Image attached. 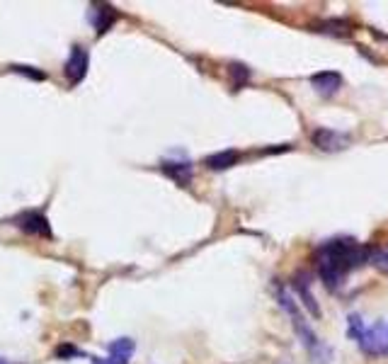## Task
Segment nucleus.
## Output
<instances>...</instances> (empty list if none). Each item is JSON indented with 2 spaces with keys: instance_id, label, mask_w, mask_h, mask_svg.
Segmentation results:
<instances>
[{
  "instance_id": "1",
  "label": "nucleus",
  "mask_w": 388,
  "mask_h": 364,
  "mask_svg": "<svg viewBox=\"0 0 388 364\" xmlns=\"http://www.w3.org/2000/svg\"><path fill=\"white\" fill-rule=\"evenodd\" d=\"M371 245H361L352 238H335L323 243L315 250V263H318V277L330 291L338 289L347 272L361 268L369 263Z\"/></svg>"
},
{
  "instance_id": "2",
  "label": "nucleus",
  "mask_w": 388,
  "mask_h": 364,
  "mask_svg": "<svg viewBox=\"0 0 388 364\" xmlns=\"http://www.w3.org/2000/svg\"><path fill=\"white\" fill-rule=\"evenodd\" d=\"M350 337L357 340L361 352L369 357H388V321L374 323V326H364L359 316H350Z\"/></svg>"
},
{
  "instance_id": "3",
  "label": "nucleus",
  "mask_w": 388,
  "mask_h": 364,
  "mask_svg": "<svg viewBox=\"0 0 388 364\" xmlns=\"http://www.w3.org/2000/svg\"><path fill=\"white\" fill-rule=\"evenodd\" d=\"M277 299H279V306H282L284 311H287V316L291 319V326H294L296 335H299V340L304 342V347L311 352V355H318L320 352V342L318 337H315V333L311 330V326L306 323L304 314L299 311V306H296L294 296L289 294V289L284 284H277Z\"/></svg>"
},
{
  "instance_id": "4",
  "label": "nucleus",
  "mask_w": 388,
  "mask_h": 364,
  "mask_svg": "<svg viewBox=\"0 0 388 364\" xmlns=\"http://www.w3.org/2000/svg\"><path fill=\"white\" fill-rule=\"evenodd\" d=\"M88 68H90V54L85 46L75 44L73 49H70V56L66 59V66H64V73L66 78H68L70 85H78L83 83V78L88 75Z\"/></svg>"
},
{
  "instance_id": "5",
  "label": "nucleus",
  "mask_w": 388,
  "mask_h": 364,
  "mask_svg": "<svg viewBox=\"0 0 388 364\" xmlns=\"http://www.w3.org/2000/svg\"><path fill=\"white\" fill-rule=\"evenodd\" d=\"M311 141H313L320 151L333 153V151H342V148H347L350 136L340 134V131H333V129H315L313 134H311Z\"/></svg>"
},
{
  "instance_id": "6",
  "label": "nucleus",
  "mask_w": 388,
  "mask_h": 364,
  "mask_svg": "<svg viewBox=\"0 0 388 364\" xmlns=\"http://www.w3.org/2000/svg\"><path fill=\"white\" fill-rule=\"evenodd\" d=\"M17 226L29 235H42V238H51V226L49 219L42 212H24L17 219Z\"/></svg>"
},
{
  "instance_id": "7",
  "label": "nucleus",
  "mask_w": 388,
  "mask_h": 364,
  "mask_svg": "<svg viewBox=\"0 0 388 364\" xmlns=\"http://www.w3.org/2000/svg\"><path fill=\"white\" fill-rule=\"evenodd\" d=\"M311 277L306 275V272H301V275H296L294 277V289H296V296H299L301 301H304V306L306 309L311 311V314L315 316V319H320V306L315 304V299H313V294H311Z\"/></svg>"
},
{
  "instance_id": "8",
  "label": "nucleus",
  "mask_w": 388,
  "mask_h": 364,
  "mask_svg": "<svg viewBox=\"0 0 388 364\" xmlns=\"http://www.w3.org/2000/svg\"><path fill=\"white\" fill-rule=\"evenodd\" d=\"M340 83H342V78L335 71H320V73L311 75V85H313L320 95H335V92L340 90Z\"/></svg>"
},
{
  "instance_id": "9",
  "label": "nucleus",
  "mask_w": 388,
  "mask_h": 364,
  "mask_svg": "<svg viewBox=\"0 0 388 364\" xmlns=\"http://www.w3.org/2000/svg\"><path fill=\"white\" fill-rule=\"evenodd\" d=\"M107 350H110V360L114 364H129L131 357H134L136 345L131 337H117V340L110 342Z\"/></svg>"
},
{
  "instance_id": "10",
  "label": "nucleus",
  "mask_w": 388,
  "mask_h": 364,
  "mask_svg": "<svg viewBox=\"0 0 388 364\" xmlns=\"http://www.w3.org/2000/svg\"><path fill=\"white\" fill-rule=\"evenodd\" d=\"M238 161H241V153L233 151V148H228V151L207 156L204 158V166H207L209 170H228V168L238 166Z\"/></svg>"
},
{
  "instance_id": "11",
  "label": "nucleus",
  "mask_w": 388,
  "mask_h": 364,
  "mask_svg": "<svg viewBox=\"0 0 388 364\" xmlns=\"http://www.w3.org/2000/svg\"><path fill=\"white\" fill-rule=\"evenodd\" d=\"M161 170L165 173L167 177H170V180H175L177 184H182V187H185V184H190V180H192V166L187 161H182V163H170V161H165L161 166Z\"/></svg>"
},
{
  "instance_id": "12",
  "label": "nucleus",
  "mask_w": 388,
  "mask_h": 364,
  "mask_svg": "<svg viewBox=\"0 0 388 364\" xmlns=\"http://www.w3.org/2000/svg\"><path fill=\"white\" fill-rule=\"evenodd\" d=\"M117 20V10L112 5H95V32L105 34Z\"/></svg>"
},
{
  "instance_id": "13",
  "label": "nucleus",
  "mask_w": 388,
  "mask_h": 364,
  "mask_svg": "<svg viewBox=\"0 0 388 364\" xmlns=\"http://www.w3.org/2000/svg\"><path fill=\"white\" fill-rule=\"evenodd\" d=\"M369 263L374 265V268L379 270V272L388 275V245H386V248H371Z\"/></svg>"
},
{
  "instance_id": "14",
  "label": "nucleus",
  "mask_w": 388,
  "mask_h": 364,
  "mask_svg": "<svg viewBox=\"0 0 388 364\" xmlns=\"http://www.w3.org/2000/svg\"><path fill=\"white\" fill-rule=\"evenodd\" d=\"M10 68L15 71V73H24L27 78H32V80H44L47 75H44V71H34L32 66H10Z\"/></svg>"
},
{
  "instance_id": "15",
  "label": "nucleus",
  "mask_w": 388,
  "mask_h": 364,
  "mask_svg": "<svg viewBox=\"0 0 388 364\" xmlns=\"http://www.w3.org/2000/svg\"><path fill=\"white\" fill-rule=\"evenodd\" d=\"M231 73H233V80H236V88L238 85H243V80L248 78V68H245V66H238V64L231 66Z\"/></svg>"
},
{
  "instance_id": "16",
  "label": "nucleus",
  "mask_w": 388,
  "mask_h": 364,
  "mask_svg": "<svg viewBox=\"0 0 388 364\" xmlns=\"http://www.w3.org/2000/svg\"><path fill=\"white\" fill-rule=\"evenodd\" d=\"M83 352L78 350V347H70V345H61L59 350H56V357H80Z\"/></svg>"
},
{
  "instance_id": "17",
  "label": "nucleus",
  "mask_w": 388,
  "mask_h": 364,
  "mask_svg": "<svg viewBox=\"0 0 388 364\" xmlns=\"http://www.w3.org/2000/svg\"><path fill=\"white\" fill-rule=\"evenodd\" d=\"M90 362H93V364H114L112 360H100V357H93V360H90Z\"/></svg>"
},
{
  "instance_id": "18",
  "label": "nucleus",
  "mask_w": 388,
  "mask_h": 364,
  "mask_svg": "<svg viewBox=\"0 0 388 364\" xmlns=\"http://www.w3.org/2000/svg\"><path fill=\"white\" fill-rule=\"evenodd\" d=\"M0 364H10L8 360H3V357H0Z\"/></svg>"
}]
</instances>
